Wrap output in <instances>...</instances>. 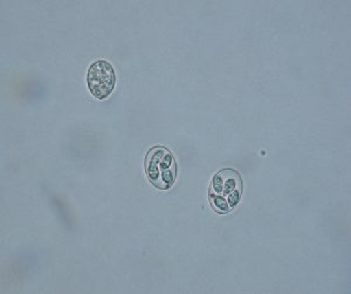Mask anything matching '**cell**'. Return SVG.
Segmentation results:
<instances>
[{
    "instance_id": "7a4b0ae2",
    "label": "cell",
    "mask_w": 351,
    "mask_h": 294,
    "mask_svg": "<svg viewBox=\"0 0 351 294\" xmlns=\"http://www.w3.org/2000/svg\"><path fill=\"white\" fill-rule=\"evenodd\" d=\"M147 175L152 183L165 190L175 182L177 167L171 152L163 147L154 148L147 156Z\"/></svg>"
},
{
    "instance_id": "3957f363",
    "label": "cell",
    "mask_w": 351,
    "mask_h": 294,
    "mask_svg": "<svg viewBox=\"0 0 351 294\" xmlns=\"http://www.w3.org/2000/svg\"><path fill=\"white\" fill-rule=\"evenodd\" d=\"M115 71L108 61L99 60L89 67L87 76L88 88L96 99L108 98L115 87Z\"/></svg>"
},
{
    "instance_id": "6da1fadb",
    "label": "cell",
    "mask_w": 351,
    "mask_h": 294,
    "mask_svg": "<svg viewBox=\"0 0 351 294\" xmlns=\"http://www.w3.org/2000/svg\"><path fill=\"white\" fill-rule=\"evenodd\" d=\"M243 190L241 179L238 172L231 169L221 170L212 181L211 202L218 212L226 214L239 202Z\"/></svg>"
}]
</instances>
